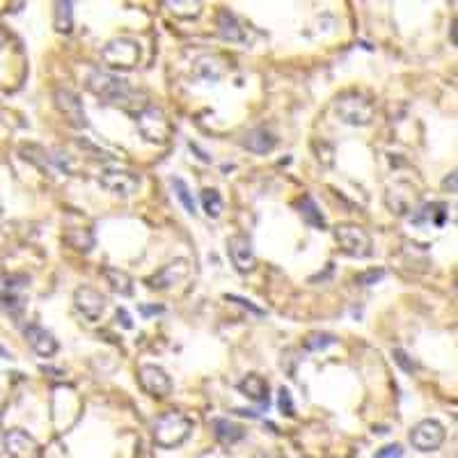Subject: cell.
Returning <instances> with one entry per match:
<instances>
[{"instance_id": "1", "label": "cell", "mask_w": 458, "mask_h": 458, "mask_svg": "<svg viewBox=\"0 0 458 458\" xmlns=\"http://www.w3.org/2000/svg\"><path fill=\"white\" fill-rule=\"evenodd\" d=\"M87 87L94 92L97 97L106 99L108 104H113V106H122L126 110H131V108L144 110L142 92L133 89L131 85H128V80L117 78V76H113V73L94 71L87 80Z\"/></svg>"}, {"instance_id": "2", "label": "cell", "mask_w": 458, "mask_h": 458, "mask_svg": "<svg viewBox=\"0 0 458 458\" xmlns=\"http://www.w3.org/2000/svg\"><path fill=\"white\" fill-rule=\"evenodd\" d=\"M192 421L181 415V412H163V415L154 421V440L156 445L163 449H174L183 445L190 438Z\"/></svg>"}, {"instance_id": "3", "label": "cell", "mask_w": 458, "mask_h": 458, "mask_svg": "<svg viewBox=\"0 0 458 458\" xmlns=\"http://www.w3.org/2000/svg\"><path fill=\"white\" fill-rule=\"evenodd\" d=\"M335 113L344 124L364 126L373 119V104L360 92H346L335 101Z\"/></svg>"}, {"instance_id": "4", "label": "cell", "mask_w": 458, "mask_h": 458, "mask_svg": "<svg viewBox=\"0 0 458 458\" xmlns=\"http://www.w3.org/2000/svg\"><path fill=\"white\" fill-rule=\"evenodd\" d=\"M101 58L106 64L115 69H133L140 62V44L128 37H119L106 44V49L101 51Z\"/></svg>"}, {"instance_id": "5", "label": "cell", "mask_w": 458, "mask_h": 458, "mask_svg": "<svg viewBox=\"0 0 458 458\" xmlns=\"http://www.w3.org/2000/svg\"><path fill=\"white\" fill-rule=\"evenodd\" d=\"M335 238L342 245V250L357 259H366L371 256V236L357 225H337L335 227Z\"/></svg>"}, {"instance_id": "6", "label": "cell", "mask_w": 458, "mask_h": 458, "mask_svg": "<svg viewBox=\"0 0 458 458\" xmlns=\"http://www.w3.org/2000/svg\"><path fill=\"white\" fill-rule=\"evenodd\" d=\"M137 128H140V133L147 137L149 142H168V137H170V122H168V117H165V113L161 108H144L140 110V115H137Z\"/></svg>"}, {"instance_id": "7", "label": "cell", "mask_w": 458, "mask_h": 458, "mask_svg": "<svg viewBox=\"0 0 458 458\" xmlns=\"http://www.w3.org/2000/svg\"><path fill=\"white\" fill-rule=\"evenodd\" d=\"M410 442L419 452H435V449L445 442V426L435 419H424L412 426L410 431Z\"/></svg>"}, {"instance_id": "8", "label": "cell", "mask_w": 458, "mask_h": 458, "mask_svg": "<svg viewBox=\"0 0 458 458\" xmlns=\"http://www.w3.org/2000/svg\"><path fill=\"white\" fill-rule=\"evenodd\" d=\"M99 183L108 192L119 197H131L133 192L140 188V174H135L131 170H106L99 177Z\"/></svg>"}, {"instance_id": "9", "label": "cell", "mask_w": 458, "mask_h": 458, "mask_svg": "<svg viewBox=\"0 0 458 458\" xmlns=\"http://www.w3.org/2000/svg\"><path fill=\"white\" fill-rule=\"evenodd\" d=\"M137 380L151 397H168L172 392V378L165 373V369L156 364H142L140 371H137Z\"/></svg>"}, {"instance_id": "10", "label": "cell", "mask_w": 458, "mask_h": 458, "mask_svg": "<svg viewBox=\"0 0 458 458\" xmlns=\"http://www.w3.org/2000/svg\"><path fill=\"white\" fill-rule=\"evenodd\" d=\"M227 252L232 256L234 266L241 273H250L254 268V250H252V241L243 234H236L227 241Z\"/></svg>"}, {"instance_id": "11", "label": "cell", "mask_w": 458, "mask_h": 458, "mask_svg": "<svg viewBox=\"0 0 458 458\" xmlns=\"http://www.w3.org/2000/svg\"><path fill=\"white\" fill-rule=\"evenodd\" d=\"M73 302H76V309L80 311V314L89 321H97L106 309V298L92 287L76 289V293H73Z\"/></svg>"}, {"instance_id": "12", "label": "cell", "mask_w": 458, "mask_h": 458, "mask_svg": "<svg viewBox=\"0 0 458 458\" xmlns=\"http://www.w3.org/2000/svg\"><path fill=\"white\" fill-rule=\"evenodd\" d=\"M5 447L14 458H37L39 456V445H37V440L32 435H27L21 428L9 431V433L5 435Z\"/></svg>"}, {"instance_id": "13", "label": "cell", "mask_w": 458, "mask_h": 458, "mask_svg": "<svg viewBox=\"0 0 458 458\" xmlns=\"http://www.w3.org/2000/svg\"><path fill=\"white\" fill-rule=\"evenodd\" d=\"M186 275H188V261L186 259H174L168 266H163V268L156 273L154 278L147 280V284H149V289H170L172 284L181 282Z\"/></svg>"}, {"instance_id": "14", "label": "cell", "mask_w": 458, "mask_h": 458, "mask_svg": "<svg viewBox=\"0 0 458 458\" xmlns=\"http://www.w3.org/2000/svg\"><path fill=\"white\" fill-rule=\"evenodd\" d=\"M55 104H58V108L62 110L64 115H67L69 119V124L73 126H87V117H85V110H82V104H80V99L73 94V92L69 89H60V92H55Z\"/></svg>"}, {"instance_id": "15", "label": "cell", "mask_w": 458, "mask_h": 458, "mask_svg": "<svg viewBox=\"0 0 458 458\" xmlns=\"http://www.w3.org/2000/svg\"><path fill=\"white\" fill-rule=\"evenodd\" d=\"M25 339L32 346V351L42 357H51L58 353V339H55L49 330L42 326H27L25 328Z\"/></svg>"}, {"instance_id": "16", "label": "cell", "mask_w": 458, "mask_h": 458, "mask_svg": "<svg viewBox=\"0 0 458 458\" xmlns=\"http://www.w3.org/2000/svg\"><path fill=\"white\" fill-rule=\"evenodd\" d=\"M192 73L206 82H218L225 73V64L220 58H216V55H202V58H197L195 64H192Z\"/></svg>"}, {"instance_id": "17", "label": "cell", "mask_w": 458, "mask_h": 458, "mask_svg": "<svg viewBox=\"0 0 458 458\" xmlns=\"http://www.w3.org/2000/svg\"><path fill=\"white\" fill-rule=\"evenodd\" d=\"M238 390H241L247 399L268 406V383H266L261 376L250 373L247 378H243L241 383H238Z\"/></svg>"}, {"instance_id": "18", "label": "cell", "mask_w": 458, "mask_h": 458, "mask_svg": "<svg viewBox=\"0 0 458 458\" xmlns=\"http://www.w3.org/2000/svg\"><path fill=\"white\" fill-rule=\"evenodd\" d=\"M241 142L245 149H250L254 154H268L275 147V137L266 131V128H252V131H247L243 135Z\"/></svg>"}, {"instance_id": "19", "label": "cell", "mask_w": 458, "mask_h": 458, "mask_svg": "<svg viewBox=\"0 0 458 458\" xmlns=\"http://www.w3.org/2000/svg\"><path fill=\"white\" fill-rule=\"evenodd\" d=\"M218 30H220V37L227 42H243L245 35H243V27L238 23V18L229 12V9H223L218 16Z\"/></svg>"}, {"instance_id": "20", "label": "cell", "mask_w": 458, "mask_h": 458, "mask_svg": "<svg viewBox=\"0 0 458 458\" xmlns=\"http://www.w3.org/2000/svg\"><path fill=\"white\" fill-rule=\"evenodd\" d=\"M213 433L218 440H223V442H238L243 435H245V428L234 424V421L229 419H213Z\"/></svg>"}, {"instance_id": "21", "label": "cell", "mask_w": 458, "mask_h": 458, "mask_svg": "<svg viewBox=\"0 0 458 458\" xmlns=\"http://www.w3.org/2000/svg\"><path fill=\"white\" fill-rule=\"evenodd\" d=\"M298 209H300V216L305 220L307 225L316 227V229H323L326 227V218L321 216V211L316 206V202L311 199L309 195H305L300 202H298Z\"/></svg>"}, {"instance_id": "22", "label": "cell", "mask_w": 458, "mask_h": 458, "mask_svg": "<svg viewBox=\"0 0 458 458\" xmlns=\"http://www.w3.org/2000/svg\"><path fill=\"white\" fill-rule=\"evenodd\" d=\"M104 278L108 280L110 289L122 293V296H131L133 293V284L131 278L124 273V271H117V268H104Z\"/></svg>"}, {"instance_id": "23", "label": "cell", "mask_w": 458, "mask_h": 458, "mask_svg": "<svg viewBox=\"0 0 458 458\" xmlns=\"http://www.w3.org/2000/svg\"><path fill=\"white\" fill-rule=\"evenodd\" d=\"M202 206H204V213L209 218H218L220 213H223V197H220V192L213 190V188H206V190H202Z\"/></svg>"}, {"instance_id": "24", "label": "cell", "mask_w": 458, "mask_h": 458, "mask_svg": "<svg viewBox=\"0 0 458 458\" xmlns=\"http://www.w3.org/2000/svg\"><path fill=\"white\" fill-rule=\"evenodd\" d=\"M58 9H55V27H58V32H71V27H73V3H58L55 5Z\"/></svg>"}, {"instance_id": "25", "label": "cell", "mask_w": 458, "mask_h": 458, "mask_svg": "<svg viewBox=\"0 0 458 458\" xmlns=\"http://www.w3.org/2000/svg\"><path fill=\"white\" fill-rule=\"evenodd\" d=\"M172 188H174V195L179 197V202L183 204V209L188 211V213H195V199H192V192H190V188L183 183L181 179H172Z\"/></svg>"}, {"instance_id": "26", "label": "cell", "mask_w": 458, "mask_h": 458, "mask_svg": "<svg viewBox=\"0 0 458 458\" xmlns=\"http://www.w3.org/2000/svg\"><path fill=\"white\" fill-rule=\"evenodd\" d=\"M337 342L335 335H328V333H311L307 339H305V346L309 351H323V348L333 346Z\"/></svg>"}, {"instance_id": "27", "label": "cell", "mask_w": 458, "mask_h": 458, "mask_svg": "<svg viewBox=\"0 0 458 458\" xmlns=\"http://www.w3.org/2000/svg\"><path fill=\"white\" fill-rule=\"evenodd\" d=\"M392 357H394V362H397L403 371H415L417 369V362H412V357L406 353V351H401V348H394L392 351Z\"/></svg>"}, {"instance_id": "28", "label": "cell", "mask_w": 458, "mask_h": 458, "mask_svg": "<svg viewBox=\"0 0 458 458\" xmlns=\"http://www.w3.org/2000/svg\"><path fill=\"white\" fill-rule=\"evenodd\" d=\"M278 406L282 410V415H287V417H293L296 415V408H293V399H291V392L289 390H280V401H278Z\"/></svg>"}, {"instance_id": "29", "label": "cell", "mask_w": 458, "mask_h": 458, "mask_svg": "<svg viewBox=\"0 0 458 458\" xmlns=\"http://www.w3.org/2000/svg\"><path fill=\"white\" fill-rule=\"evenodd\" d=\"M0 305H3L7 311H12V314H18V311L23 309V300L14 296V293H9V296H0Z\"/></svg>"}, {"instance_id": "30", "label": "cell", "mask_w": 458, "mask_h": 458, "mask_svg": "<svg viewBox=\"0 0 458 458\" xmlns=\"http://www.w3.org/2000/svg\"><path fill=\"white\" fill-rule=\"evenodd\" d=\"M401 456H403V449H401V445H388V447L378 449V452H376V456H373V458H401Z\"/></svg>"}, {"instance_id": "31", "label": "cell", "mask_w": 458, "mask_h": 458, "mask_svg": "<svg viewBox=\"0 0 458 458\" xmlns=\"http://www.w3.org/2000/svg\"><path fill=\"white\" fill-rule=\"evenodd\" d=\"M385 275V271H369V273H364V275H360V278H357V284H373V282H378L380 278Z\"/></svg>"}, {"instance_id": "32", "label": "cell", "mask_w": 458, "mask_h": 458, "mask_svg": "<svg viewBox=\"0 0 458 458\" xmlns=\"http://www.w3.org/2000/svg\"><path fill=\"white\" fill-rule=\"evenodd\" d=\"M227 300H232V302H238V305H243V307H247L250 311H254V314H264V311L259 309V307H254V305H250V300H245V298H238V296H227Z\"/></svg>"}, {"instance_id": "33", "label": "cell", "mask_w": 458, "mask_h": 458, "mask_svg": "<svg viewBox=\"0 0 458 458\" xmlns=\"http://www.w3.org/2000/svg\"><path fill=\"white\" fill-rule=\"evenodd\" d=\"M117 318H122V326H124V328H133L131 318H128V314H126L124 309H119V311H117Z\"/></svg>"}, {"instance_id": "34", "label": "cell", "mask_w": 458, "mask_h": 458, "mask_svg": "<svg viewBox=\"0 0 458 458\" xmlns=\"http://www.w3.org/2000/svg\"><path fill=\"white\" fill-rule=\"evenodd\" d=\"M140 311H142L144 316H149V314H161L163 307H144V305H142V307H140Z\"/></svg>"}, {"instance_id": "35", "label": "cell", "mask_w": 458, "mask_h": 458, "mask_svg": "<svg viewBox=\"0 0 458 458\" xmlns=\"http://www.w3.org/2000/svg\"><path fill=\"white\" fill-rule=\"evenodd\" d=\"M3 44H5V32L0 30V49H3Z\"/></svg>"}]
</instances>
